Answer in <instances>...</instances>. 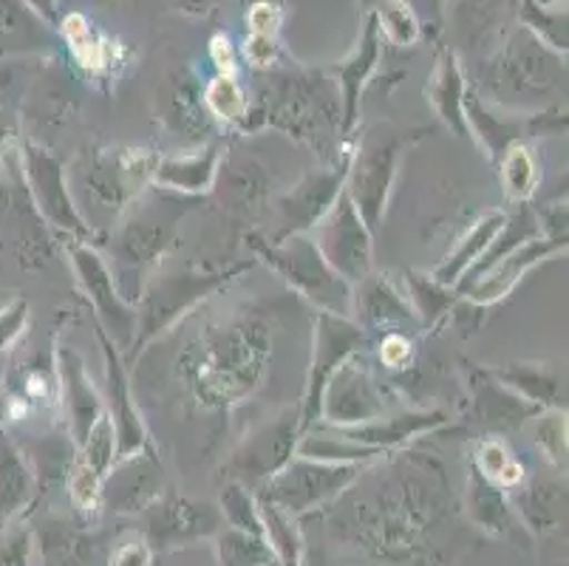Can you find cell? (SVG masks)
<instances>
[{
	"label": "cell",
	"instance_id": "cell-15",
	"mask_svg": "<svg viewBox=\"0 0 569 566\" xmlns=\"http://www.w3.org/2000/svg\"><path fill=\"white\" fill-rule=\"evenodd\" d=\"M388 414L386 394L371 368L360 357H349L332 380L326 383L323 399H320V423L332 428H351L380 419Z\"/></svg>",
	"mask_w": 569,
	"mask_h": 566
},
{
	"label": "cell",
	"instance_id": "cell-27",
	"mask_svg": "<svg viewBox=\"0 0 569 566\" xmlns=\"http://www.w3.org/2000/svg\"><path fill=\"white\" fill-rule=\"evenodd\" d=\"M538 411V405L527 403L516 391L501 386L490 371H476L473 377V419L476 425H482L488 430H516L525 419H532Z\"/></svg>",
	"mask_w": 569,
	"mask_h": 566
},
{
	"label": "cell",
	"instance_id": "cell-46",
	"mask_svg": "<svg viewBox=\"0 0 569 566\" xmlns=\"http://www.w3.org/2000/svg\"><path fill=\"white\" fill-rule=\"evenodd\" d=\"M221 566H267L272 560L267 538L232 527L219 538Z\"/></svg>",
	"mask_w": 569,
	"mask_h": 566
},
{
	"label": "cell",
	"instance_id": "cell-22",
	"mask_svg": "<svg viewBox=\"0 0 569 566\" xmlns=\"http://www.w3.org/2000/svg\"><path fill=\"white\" fill-rule=\"evenodd\" d=\"M210 193L232 216H256L272 199V176L252 156H221Z\"/></svg>",
	"mask_w": 569,
	"mask_h": 566
},
{
	"label": "cell",
	"instance_id": "cell-42",
	"mask_svg": "<svg viewBox=\"0 0 569 566\" xmlns=\"http://www.w3.org/2000/svg\"><path fill=\"white\" fill-rule=\"evenodd\" d=\"M201 97H204V108L210 117H216L224 125H244L250 102H247L244 88H241V82L236 77L216 75L204 86Z\"/></svg>",
	"mask_w": 569,
	"mask_h": 566
},
{
	"label": "cell",
	"instance_id": "cell-51",
	"mask_svg": "<svg viewBox=\"0 0 569 566\" xmlns=\"http://www.w3.org/2000/svg\"><path fill=\"white\" fill-rule=\"evenodd\" d=\"M377 351H380V363L388 371H402L413 360V340L406 331H386Z\"/></svg>",
	"mask_w": 569,
	"mask_h": 566
},
{
	"label": "cell",
	"instance_id": "cell-36",
	"mask_svg": "<svg viewBox=\"0 0 569 566\" xmlns=\"http://www.w3.org/2000/svg\"><path fill=\"white\" fill-rule=\"evenodd\" d=\"M216 527V513L207 505H190L184 498H168L153 507V536L164 538H190L204 536L207 529Z\"/></svg>",
	"mask_w": 569,
	"mask_h": 566
},
{
	"label": "cell",
	"instance_id": "cell-2",
	"mask_svg": "<svg viewBox=\"0 0 569 566\" xmlns=\"http://www.w3.org/2000/svg\"><path fill=\"white\" fill-rule=\"evenodd\" d=\"M263 125H272L295 142L307 145L323 165L343 162V106L332 75L326 71H281L263 93Z\"/></svg>",
	"mask_w": 569,
	"mask_h": 566
},
{
	"label": "cell",
	"instance_id": "cell-12",
	"mask_svg": "<svg viewBox=\"0 0 569 566\" xmlns=\"http://www.w3.org/2000/svg\"><path fill=\"white\" fill-rule=\"evenodd\" d=\"M366 465H323V461L301 459L292 456L287 465L267 481L263 496L276 502L287 513H307L312 507L323 505L346 487L355 485Z\"/></svg>",
	"mask_w": 569,
	"mask_h": 566
},
{
	"label": "cell",
	"instance_id": "cell-55",
	"mask_svg": "<svg viewBox=\"0 0 569 566\" xmlns=\"http://www.w3.org/2000/svg\"><path fill=\"white\" fill-rule=\"evenodd\" d=\"M210 60H213V66H216V71H219V75L236 77L238 51H236V46H232V40L227 38V34H216V38L210 40Z\"/></svg>",
	"mask_w": 569,
	"mask_h": 566
},
{
	"label": "cell",
	"instance_id": "cell-13",
	"mask_svg": "<svg viewBox=\"0 0 569 566\" xmlns=\"http://www.w3.org/2000/svg\"><path fill=\"white\" fill-rule=\"evenodd\" d=\"M312 241L326 264L355 287L371 272V230L346 193L338 196L329 212L315 225Z\"/></svg>",
	"mask_w": 569,
	"mask_h": 566
},
{
	"label": "cell",
	"instance_id": "cell-60",
	"mask_svg": "<svg viewBox=\"0 0 569 566\" xmlns=\"http://www.w3.org/2000/svg\"><path fill=\"white\" fill-rule=\"evenodd\" d=\"M457 3H462V7L468 9H476V12H485V9H493L499 0H457Z\"/></svg>",
	"mask_w": 569,
	"mask_h": 566
},
{
	"label": "cell",
	"instance_id": "cell-10",
	"mask_svg": "<svg viewBox=\"0 0 569 566\" xmlns=\"http://www.w3.org/2000/svg\"><path fill=\"white\" fill-rule=\"evenodd\" d=\"M366 329L357 326L351 318H340L332 311H318L315 315L312 331V363H309L307 386H303L301 408H298V423L301 434H307L312 425L320 423V399H323L326 383L343 366L349 357L363 349Z\"/></svg>",
	"mask_w": 569,
	"mask_h": 566
},
{
	"label": "cell",
	"instance_id": "cell-47",
	"mask_svg": "<svg viewBox=\"0 0 569 566\" xmlns=\"http://www.w3.org/2000/svg\"><path fill=\"white\" fill-rule=\"evenodd\" d=\"M80 461H86L94 474L106 476L117 461V430H113L108 411L88 430L86 443L80 445Z\"/></svg>",
	"mask_w": 569,
	"mask_h": 566
},
{
	"label": "cell",
	"instance_id": "cell-53",
	"mask_svg": "<svg viewBox=\"0 0 569 566\" xmlns=\"http://www.w3.org/2000/svg\"><path fill=\"white\" fill-rule=\"evenodd\" d=\"M244 57L252 69L269 71L278 62V38H261V34H247Z\"/></svg>",
	"mask_w": 569,
	"mask_h": 566
},
{
	"label": "cell",
	"instance_id": "cell-32",
	"mask_svg": "<svg viewBox=\"0 0 569 566\" xmlns=\"http://www.w3.org/2000/svg\"><path fill=\"white\" fill-rule=\"evenodd\" d=\"M295 456L323 461V465H371V461L382 459L386 450L351 443V439H346V436L340 434L338 428H332V425H326V428L312 425V428H309L307 434H301V439H298Z\"/></svg>",
	"mask_w": 569,
	"mask_h": 566
},
{
	"label": "cell",
	"instance_id": "cell-34",
	"mask_svg": "<svg viewBox=\"0 0 569 566\" xmlns=\"http://www.w3.org/2000/svg\"><path fill=\"white\" fill-rule=\"evenodd\" d=\"M60 31H63V40L69 43L71 57L80 62V69H86L88 75H106L113 62V40H108L106 34L88 23V18L82 12H71L66 18H60Z\"/></svg>",
	"mask_w": 569,
	"mask_h": 566
},
{
	"label": "cell",
	"instance_id": "cell-59",
	"mask_svg": "<svg viewBox=\"0 0 569 566\" xmlns=\"http://www.w3.org/2000/svg\"><path fill=\"white\" fill-rule=\"evenodd\" d=\"M173 3L176 9H182L184 14H196V18H199V14L213 12L219 0H173Z\"/></svg>",
	"mask_w": 569,
	"mask_h": 566
},
{
	"label": "cell",
	"instance_id": "cell-41",
	"mask_svg": "<svg viewBox=\"0 0 569 566\" xmlns=\"http://www.w3.org/2000/svg\"><path fill=\"white\" fill-rule=\"evenodd\" d=\"M258 513H261L263 538H267L272 555H278L287 566H298V560H301V536H298V527L292 522V513L278 507L276 502H269L267 496L261 498Z\"/></svg>",
	"mask_w": 569,
	"mask_h": 566
},
{
	"label": "cell",
	"instance_id": "cell-8",
	"mask_svg": "<svg viewBox=\"0 0 569 566\" xmlns=\"http://www.w3.org/2000/svg\"><path fill=\"white\" fill-rule=\"evenodd\" d=\"M159 156L151 150L113 148L91 156L80 176L88 205L106 212V218L126 212L142 196L148 185H153Z\"/></svg>",
	"mask_w": 569,
	"mask_h": 566
},
{
	"label": "cell",
	"instance_id": "cell-38",
	"mask_svg": "<svg viewBox=\"0 0 569 566\" xmlns=\"http://www.w3.org/2000/svg\"><path fill=\"white\" fill-rule=\"evenodd\" d=\"M29 493H32V470L20 450L0 434V522L20 510Z\"/></svg>",
	"mask_w": 569,
	"mask_h": 566
},
{
	"label": "cell",
	"instance_id": "cell-37",
	"mask_svg": "<svg viewBox=\"0 0 569 566\" xmlns=\"http://www.w3.org/2000/svg\"><path fill=\"white\" fill-rule=\"evenodd\" d=\"M519 26H525L532 38L541 40L547 49H552L556 54H567L569 49V20H567V7L556 3V7H545L538 0H519Z\"/></svg>",
	"mask_w": 569,
	"mask_h": 566
},
{
	"label": "cell",
	"instance_id": "cell-28",
	"mask_svg": "<svg viewBox=\"0 0 569 566\" xmlns=\"http://www.w3.org/2000/svg\"><path fill=\"white\" fill-rule=\"evenodd\" d=\"M465 93H468V82H465L462 62L451 46H439L437 62H433L431 80L426 86V97L431 102L433 113L451 128L457 137L470 139L468 125H465Z\"/></svg>",
	"mask_w": 569,
	"mask_h": 566
},
{
	"label": "cell",
	"instance_id": "cell-30",
	"mask_svg": "<svg viewBox=\"0 0 569 566\" xmlns=\"http://www.w3.org/2000/svg\"><path fill=\"white\" fill-rule=\"evenodd\" d=\"M54 46L51 26L26 0H0V57L43 54Z\"/></svg>",
	"mask_w": 569,
	"mask_h": 566
},
{
	"label": "cell",
	"instance_id": "cell-21",
	"mask_svg": "<svg viewBox=\"0 0 569 566\" xmlns=\"http://www.w3.org/2000/svg\"><path fill=\"white\" fill-rule=\"evenodd\" d=\"M355 320L363 329L386 331H413L419 326L402 284H395L391 275H366L355 284Z\"/></svg>",
	"mask_w": 569,
	"mask_h": 566
},
{
	"label": "cell",
	"instance_id": "cell-17",
	"mask_svg": "<svg viewBox=\"0 0 569 566\" xmlns=\"http://www.w3.org/2000/svg\"><path fill=\"white\" fill-rule=\"evenodd\" d=\"M346 168H349V153H346L343 162L326 165L320 170H309L289 193L278 196L276 207L278 216H281V227H278V232L269 241L312 232L315 225L329 212V207L338 201V196L343 193Z\"/></svg>",
	"mask_w": 569,
	"mask_h": 566
},
{
	"label": "cell",
	"instance_id": "cell-61",
	"mask_svg": "<svg viewBox=\"0 0 569 566\" xmlns=\"http://www.w3.org/2000/svg\"><path fill=\"white\" fill-rule=\"evenodd\" d=\"M538 3H545V7H556V3H563V0H538Z\"/></svg>",
	"mask_w": 569,
	"mask_h": 566
},
{
	"label": "cell",
	"instance_id": "cell-16",
	"mask_svg": "<svg viewBox=\"0 0 569 566\" xmlns=\"http://www.w3.org/2000/svg\"><path fill=\"white\" fill-rule=\"evenodd\" d=\"M301 439V423H298V408H283L278 417L256 425L250 434L232 450L230 474L247 481H269L272 476L295 456Z\"/></svg>",
	"mask_w": 569,
	"mask_h": 566
},
{
	"label": "cell",
	"instance_id": "cell-48",
	"mask_svg": "<svg viewBox=\"0 0 569 566\" xmlns=\"http://www.w3.org/2000/svg\"><path fill=\"white\" fill-rule=\"evenodd\" d=\"M221 513L230 518V524L236 529H244V533H252V536H263V524L261 513H258L256 498L247 493L244 485H227L224 493H221Z\"/></svg>",
	"mask_w": 569,
	"mask_h": 566
},
{
	"label": "cell",
	"instance_id": "cell-39",
	"mask_svg": "<svg viewBox=\"0 0 569 566\" xmlns=\"http://www.w3.org/2000/svg\"><path fill=\"white\" fill-rule=\"evenodd\" d=\"M501 168V187H505L507 199L516 201V205H525V201L532 199V193L538 190V181H541V173H538V162L532 150L527 148L525 142H516L501 153L499 159Z\"/></svg>",
	"mask_w": 569,
	"mask_h": 566
},
{
	"label": "cell",
	"instance_id": "cell-7",
	"mask_svg": "<svg viewBox=\"0 0 569 566\" xmlns=\"http://www.w3.org/2000/svg\"><path fill=\"white\" fill-rule=\"evenodd\" d=\"M250 269L252 261H241L236 267L216 269V272H193V269H188L182 275H164V278L151 280L144 287L142 298L137 300V337H133L131 349H128L133 351V360L142 355L148 342L159 340L164 331L173 329L193 306L219 292L227 280H236L238 275L250 272Z\"/></svg>",
	"mask_w": 569,
	"mask_h": 566
},
{
	"label": "cell",
	"instance_id": "cell-45",
	"mask_svg": "<svg viewBox=\"0 0 569 566\" xmlns=\"http://www.w3.org/2000/svg\"><path fill=\"white\" fill-rule=\"evenodd\" d=\"M476 470L499 487H519L525 481V467L519 465L501 439H485L476 450Z\"/></svg>",
	"mask_w": 569,
	"mask_h": 566
},
{
	"label": "cell",
	"instance_id": "cell-52",
	"mask_svg": "<svg viewBox=\"0 0 569 566\" xmlns=\"http://www.w3.org/2000/svg\"><path fill=\"white\" fill-rule=\"evenodd\" d=\"M29 324V304L26 300H12L0 309V351H7Z\"/></svg>",
	"mask_w": 569,
	"mask_h": 566
},
{
	"label": "cell",
	"instance_id": "cell-18",
	"mask_svg": "<svg viewBox=\"0 0 569 566\" xmlns=\"http://www.w3.org/2000/svg\"><path fill=\"white\" fill-rule=\"evenodd\" d=\"M567 249V241H558V238H547V236H536L521 241L519 247H513L510 252L499 258L493 267L485 269L482 275H476L470 280L468 287L453 289L462 300H468L470 306H493L499 304L501 298L513 292L516 284L530 272L532 267H538L547 258L558 256Z\"/></svg>",
	"mask_w": 569,
	"mask_h": 566
},
{
	"label": "cell",
	"instance_id": "cell-1",
	"mask_svg": "<svg viewBox=\"0 0 569 566\" xmlns=\"http://www.w3.org/2000/svg\"><path fill=\"white\" fill-rule=\"evenodd\" d=\"M272 335L258 318H227L196 337L182 357V377L196 403L227 411L258 391L269 366Z\"/></svg>",
	"mask_w": 569,
	"mask_h": 566
},
{
	"label": "cell",
	"instance_id": "cell-57",
	"mask_svg": "<svg viewBox=\"0 0 569 566\" xmlns=\"http://www.w3.org/2000/svg\"><path fill=\"white\" fill-rule=\"evenodd\" d=\"M29 560V538L12 536L0 544V566H26Z\"/></svg>",
	"mask_w": 569,
	"mask_h": 566
},
{
	"label": "cell",
	"instance_id": "cell-35",
	"mask_svg": "<svg viewBox=\"0 0 569 566\" xmlns=\"http://www.w3.org/2000/svg\"><path fill=\"white\" fill-rule=\"evenodd\" d=\"M402 289L408 295L413 315H417L422 329H433L445 318H451V311L459 306V295L451 287H442L426 272H406L402 275Z\"/></svg>",
	"mask_w": 569,
	"mask_h": 566
},
{
	"label": "cell",
	"instance_id": "cell-43",
	"mask_svg": "<svg viewBox=\"0 0 569 566\" xmlns=\"http://www.w3.org/2000/svg\"><path fill=\"white\" fill-rule=\"evenodd\" d=\"M532 419H536V425H532L536 448L556 470H567V411L563 408H545Z\"/></svg>",
	"mask_w": 569,
	"mask_h": 566
},
{
	"label": "cell",
	"instance_id": "cell-6",
	"mask_svg": "<svg viewBox=\"0 0 569 566\" xmlns=\"http://www.w3.org/2000/svg\"><path fill=\"white\" fill-rule=\"evenodd\" d=\"M250 247L295 292L318 306V311H332L340 318L355 315V287L326 264L309 232L278 238V241L250 236Z\"/></svg>",
	"mask_w": 569,
	"mask_h": 566
},
{
	"label": "cell",
	"instance_id": "cell-40",
	"mask_svg": "<svg viewBox=\"0 0 569 566\" xmlns=\"http://www.w3.org/2000/svg\"><path fill=\"white\" fill-rule=\"evenodd\" d=\"M369 18H375L382 40L395 46H413L422 34L419 20L402 0H360Z\"/></svg>",
	"mask_w": 569,
	"mask_h": 566
},
{
	"label": "cell",
	"instance_id": "cell-58",
	"mask_svg": "<svg viewBox=\"0 0 569 566\" xmlns=\"http://www.w3.org/2000/svg\"><path fill=\"white\" fill-rule=\"evenodd\" d=\"M38 18H43L49 26L60 23V0H26Z\"/></svg>",
	"mask_w": 569,
	"mask_h": 566
},
{
	"label": "cell",
	"instance_id": "cell-3",
	"mask_svg": "<svg viewBox=\"0 0 569 566\" xmlns=\"http://www.w3.org/2000/svg\"><path fill=\"white\" fill-rule=\"evenodd\" d=\"M485 88L496 108L505 111L530 113L561 106L556 97L567 88V60L532 38L525 26H516L485 69Z\"/></svg>",
	"mask_w": 569,
	"mask_h": 566
},
{
	"label": "cell",
	"instance_id": "cell-54",
	"mask_svg": "<svg viewBox=\"0 0 569 566\" xmlns=\"http://www.w3.org/2000/svg\"><path fill=\"white\" fill-rule=\"evenodd\" d=\"M419 20V29H431L439 31L445 23V7L448 0H402Z\"/></svg>",
	"mask_w": 569,
	"mask_h": 566
},
{
	"label": "cell",
	"instance_id": "cell-4",
	"mask_svg": "<svg viewBox=\"0 0 569 566\" xmlns=\"http://www.w3.org/2000/svg\"><path fill=\"white\" fill-rule=\"evenodd\" d=\"M184 212L188 207L179 205V196L162 190L157 201L139 205L111 236L108 252L117 267V272L111 275L119 295L128 304H137L142 298L151 269L176 244V232H179V221Z\"/></svg>",
	"mask_w": 569,
	"mask_h": 566
},
{
	"label": "cell",
	"instance_id": "cell-44",
	"mask_svg": "<svg viewBox=\"0 0 569 566\" xmlns=\"http://www.w3.org/2000/svg\"><path fill=\"white\" fill-rule=\"evenodd\" d=\"M470 513H473L476 522L493 529V533H505L507 524H510V513H507L499 485L485 479L476 467L470 470Z\"/></svg>",
	"mask_w": 569,
	"mask_h": 566
},
{
	"label": "cell",
	"instance_id": "cell-25",
	"mask_svg": "<svg viewBox=\"0 0 569 566\" xmlns=\"http://www.w3.org/2000/svg\"><path fill=\"white\" fill-rule=\"evenodd\" d=\"M451 423L448 411H400V414H382L380 419H371L366 425H351V428H338L346 439L360 445H369L377 450H391L400 445L413 443L419 436L433 434L437 428Z\"/></svg>",
	"mask_w": 569,
	"mask_h": 566
},
{
	"label": "cell",
	"instance_id": "cell-62",
	"mask_svg": "<svg viewBox=\"0 0 569 566\" xmlns=\"http://www.w3.org/2000/svg\"><path fill=\"white\" fill-rule=\"evenodd\" d=\"M7 417V403H3V399H0V419Z\"/></svg>",
	"mask_w": 569,
	"mask_h": 566
},
{
	"label": "cell",
	"instance_id": "cell-31",
	"mask_svg": "<svg viewBox=\"0 0 569 566\" xmlns=\"http://www.w3.org/2000/svg\"><path fill=\"white\" fill-rule=\"evenodd\" d=\"M505 225H507L505 210L485 212V216L479 218V221H476L462 238H459L457 247L451 249V256L445 258V261L433 269L431 278L437 280V284H442V287H451V289L457 287L459 278H462V275L468 272V269L485 256V252H488L490 244L496 241V236L505 230Z\"/></svg>",
	"mask_w": 569,
	"mask_h": 566
},
{
	"label": "cell",
	"instance_id": "cell-49",
	"mask_svg": "<svg viewBox=\"0 0 569 566\" xmlns=\"http://www.w3.org/2000/svg\"><path fill=\"white\" fill-rule=\"evenodd\" d=\"M69 493L74 498V505L80 510H94L100 505L102 498V476L94 474L86 461L77 459L71 465V476H69Z\"/></svg>",
	"mask_w": 569,
	"mask_h": 566
},
{
	"label": "cell",
	"instance_id": "cell-56",
	"mask_svg": "<svg viewBox=\"0 0 569 566\" xmlns=\"http://www.w3.org/2000/svg\"><path fill=\"white\" fill-rule=\"evenodd\" d=\"M111 566H151V549L142 542H131L113 553Z\"/></svg>",
	"mask_w": 569,
	"mask_h": 566
},
{
	"label": "cell",
	"instance_id": "cell-23",
	"mask_svg": "<svg viewBox=\"0 0 569 566\" xmlns=\"http://www.w3.org/2000/svg\"><path fill=\"white\" fill-rule=\"evenodd\" d=\"M380 54L382 34L377 29L375 18L366 14L363 34H360L357 49L332 69V80L340 91V106H343V139H349L355 133L357 119H360V97H363L366 86H369L377 66H380Z\"/></svg>",
	"mask_w": 569,
	"mask_h": 566
},
{
	"label": "cell",
	"instance_id": "cell-14",
	"mask_svg": "<svg viewBox=\"0 0 569 566\" xmlns=\"http://www.w3.org/2000/svg\"><path fill=\"white\" fill-rule=\"evenodd\" d=\"M20 156H23L26 187H29L40 216L49 225H54L57 230H63L71 241H88L91 238V225L82 218L74 196L69 193L63 162L34 142H26Z\"/></svg>",
	"mask_w": 569,
	"mask_h": 566
},
{
	"label": "cell",
	"instance_id": "cell-33",
	"mask_svg": "<svg viewBox=\"0 0 569 566\" xmlns=\"http://www.w3.org/2000/svg\"><path fill=\"white\" fill-rule=\"evenodd\" d=\"M490 374L538 408H561V377L545 363H510L490 368Z\"/></svg>",
	"mask_w": 569,
	"mask_h": 566
},
{
	"label": "cell",
	"instance_id": "cell-29",
	"mask_svg": "<svg viewBox=\"0 0 569 566\" xmlns=\"http://www.w3.org/2000/svg\"><path fill=\"white\" fill-rule=\"evenodd\" d=\"M159 476L162 470L157 454L144 448L142 454L113 461L111 470L102 476V493H108V498H113V505L122 507V513H131L157 498Z\"/></svg>",
	"mask_w": 569,
	"mask_h": 566
},
{
	"label": "cell",
	"instance_id": "cell-11",
	"mask_svg": "<svg viewBox=\"0 0 569 566\" xmlns=\"http://www.w3.org/2000/svg\"><path fill=\"white\" fill-rule=\"evenodd\" d=\"M69 258L71 269L80 280V289L94 306L100 329L111 337L119 351L131 349L133 337H137V309L119 295L111 267L100 256V249L88 241H69Z\"/></svg>",
	"mask_w": 569,
	"mask_h": 566
},
{
	"label": "cell",
	"instance_id": "cell-19",
	"mask_svg": "<svg viewBox=\"0 0 569 566\" xmlns=\"http://www.w3.org/2000/svg\"><path fill=\"white\" fill-rule=\"evenodd\" d=\"M97 337H100L102 355H106V411L111 417L113 430H117V461H122L128 456L142 454L144 448H151V436H148V428H144L137 403H133L122 351L113 346V340L102 329H97Z\"/></svg>",
	"mask_w": 569,
	"mask_h": 566
},
{
	"label": "cell",
	"instance_id": "cell-20",
	"mask_svg": "<svg viewBox=\"0 0 569 566\" xmlns=\"http://www.w3.org/2000/svg\"><path fill=\"white\" fill-rule=\"evenodd\" d=\"M57 388H60V405H63L66 425L74 448L86 443L88 430L94 428L97 419L106 414V399L94 388L86 371V363L71 346H60L57 351Z\"/></svg>",
	"mask_w": 569,
	"mask_h": 566
},
{
	"label": "cell",
	"instance_id": "cell-50",
	"mask_svg": "<svg viewBox=\"0 0 569 566\" xmlns=\"http://www.w3.org/2000/svg\"><path fill=\"white\" fill-rule=\"evenodd\" d=\"M283 23V7L278 0H256L247 9V29L250 34H261V38H278Z\"/></svg>",
	"mask_w": 569,
	"mask_h": 566
},
{
	"label": "cell",
	"instance_id": "cell-9",
	"mask_svg": "<svg viewBox=\"0 0 569 566\" xmlns=\"http://www.w3.org/2000/svg\"><path fill=\"white\" fill-rule=\"evenodd\" d=\"M465 125H468L470 142H479L485 153L499 162L510 145L521 142L527 137H545V133H563L567 131V108L552 106L541 108V111L516 113L505 111V108H490L482 100V93L468 88L462 102Z\"/></svg>",
	"mask_w": 569,
	"mask_h": 566
},
{
	"label": "cell",
	"instance_id": "cell-24",
	"mask_svg": "<svg viewBox=\"0 0 569 566\" xmlns=\"http://www.w3.org/2000/svg\"><path fill=\"white\" fill-rule=\"evenodd\" d=\"M159 119L168 131L190 145H201L210 137V113L204 108V97L190 71H176L157 93Z\"/></svg>",
	"mask_w": 569,
	"mask_h": 566
},
{
	"label": "cell",
	"instance_id": "cell-5",
	"mask_svg": "<svg viewBox=\"0 0 569 566\" xmlns=\"http://www.w3.org/2000/svg\"><path fill=\"white\" fill-rule=\"evenodd\" d=\"M419 137L422 131H402L391 122H371L349 148L343 193L363 216L369 230L382 225V212H386L388 196L395 187L402 150L417 142Z\"/></svg>",
	"mask_w": 569,
	"mask_h": 566
},
{
	"label": "cell",
	"instance_id": "cell-26",
	"mask_svg": "<svg viewBox=\"0 0 569 566\" xmlns=\"http://www.w3.org/2000/svg\"><path fill=\"white\" fill-rule=\"evenodd\" d=\"M219 162L221 150L216 145H201V148L179 156H159L153 185L168 193L184 196V199L207 196L213 190Z\"/></svg>",
	"mask_w": 569,
	"mask_h": 566
}]
</instances>
